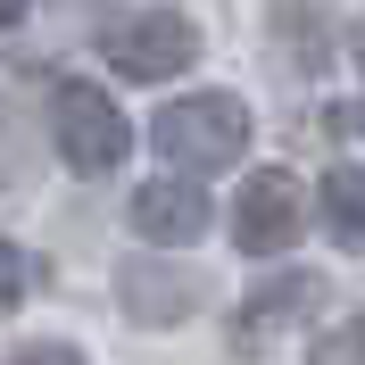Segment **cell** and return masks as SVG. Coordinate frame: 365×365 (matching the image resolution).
I'll use <instances>...</instances> for the list:
<instances>
[{"label":"cell","instance_id":"30bf717a","mask_svg":"<svg viewBox=\"0 0 365 365\" xmlns=\"http://www.w3.org/2000/svg\"><path fill=\"white\" fill-rule=\"evenodd\" d=\"M25 299H34V257H25L17 241H0V316L25 307Z\"/></svg>","mask_w":365,"mask_h":365},{"label":"cell","instance_id":"7c38bea8","mask_svg":"<svg viewBox=\"0 0 365 365\" xmlns=\"http://www.w3.org/2000/svg\"><path fill=\"white\" fill-rule=\"evenodd\" d=\"M332 125H341V133H365V100H349V108H332Z\"/></svg>","mask_w":365,"mask_h":365},{"label":"cell","instance_id":"277c9868","mask_svg":"<svg viewBox=\"0 0 365 365\" xmlns=\"http://www.w3.org/2000/svg\"><path fill=\"white\" fill-rule=\"evenodd\" d=\"M307 225V191H299L282 166H257L241 182V200H232V250L241 257H282Z\"/></svg>","mask_w":365,"mask_h":365},{"label":"cell","instance_id":"7a4b0ae2","mask_svg":"<svg viewBox=\"0 0 365 365\" xmlns=\"http://www.w3.org/2000/svg\"><path fill=\"white\" fill-rule=\"evenodd\" d=\"M100 67H116L125 83H166L200 58V25L182 17V9H125V17L100 25Z\"/></svg>","mask_w":365,"mask_h":365},{"label":"cell","instance_id":"ba28073f","mask_svg":"<svg viewBox=\"0 0 365 365\" xmlns=\"http://www.w3.org/2000/svg\"><path fill=\"white\" fill-rule=\"evenodd\" d=\"M316 216L341 250H365V166H332L316 191Z\"/></svg>","mask_w":365,"mask_h":365},{"label":"cell","instance_id":"4fadbf2b","mask_svg":"<svg viewBox=\"0 0 365 365\" xmlns=\"http://www.w3.org/2000/svg\"><path fill=\"white\" fill-rule=\"evenodd\" d=\"M25 17V0H0V34H9V25H17Z\"/></svg>","mask_w":365,"mask_h":365},{"label":"cell","instance_id":"5b68a950","mask_svg":"<svg viewBox=\"0 0 365 365\" xmlns=\"http://www.w3.org/2000/svg\"><path fill=\"white\" fill-rule=\"evenodd\" d=\"M324 307V274H274V282H257L241 307H232V349L241 357H266L282 332H299V324Z\"/></svg>","mask_w":365,"mask_h":365},{"label":"cell","instance_id":"52a82bcc","mask_svg":"<svg viewBox=\"0 0 365 365\" xmlns=\"http://www.w3.org/2000/svg\"><path fill=\"white\" fill-rule=\"evenodd\" d=\"M116 299H125L133 324H182L207 299V282L191 266H150V257H133V266H116Z\"/></svg>","mask_w":365,"mask_h":365},{"label":"cell","instance_id":"5bb4252c","mask_svg":"<svg viewBox=\"0 0 365 365\" xmlns=\"http://www.w3.org/2000/svg\"><path fill=\"white\" fill-rule=\"evenodd\" d=\"M357 58H365V25H357Z\"/></svg>","mask_w":365,"mask_h":365},{"label":"cell","instance_id":"3957f363","mask_svg":"<svg viewBox=\"0 0 365 365\" xmlns=\"http://www.w3.org/2000/svg\"><path fill=\"white\" fill-rule=\"evenodd\" d=\"M50 141H58V158L75 166V175H116L125 166V150H133V125H125V108H116L100 83H58L50 91Z\"/></svg>","mask_w":365,"mask_h":365},{"label":"cell","instance_id":"8992f818","mask_svg":"<svg viewBox=\"0 0 365 365\" xmlns=\"http://www.w3.org/2000/svg\"><path fill=\"white\" fill-rule=\"evenodd\" d=\"M125 216H133V232L150 241V250H191L207 225H216V207H207V191L191 175H158L141 182L133 200H125Z\"/></svg>","mask_w":365,"mask_h":365},{"label":"cell","instance_id":"8fae6325","mask_svg":"<svg viewBox=\"0 0 365 365\" xmlns=\"http://www.w3.org/2000/svg\"><path fill=\"white\" fill-rule=\"evenodd\" d=\"M0 365H83V349H67V341H25V349H9Z\"/></svg>","mask_w":365,"mask_h":365},{"label":"cell","instance_id":"9c48e42d","mask_svg":"<svg viewBox=\"0 0 365 365\" xmlns=\"http://www.w3.org/2000/svg\"><path fill=\"white\" fill-rule=\"evenodd\" d=\"M307 365H365V316H341L307 341Z\"/></svg>","mask_w":365,"mask_h":365},{"label":"cell","instance_id":"6da1fadb","mask_svg":"<svg viewBox=\"0 0 365 365\" xmlns=\"http://www.w3.org/2000/svg\"><path fill=\"white\" fill-rule=\"evenodd\" d=\"M250 133L257 125H250L241 91H182V100H166L150 116V141H158V158L175 175H225V166H241Z\"/></svg>","mask_w":365,"mask_h":365}]
</instances>
